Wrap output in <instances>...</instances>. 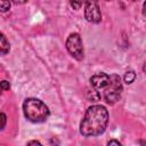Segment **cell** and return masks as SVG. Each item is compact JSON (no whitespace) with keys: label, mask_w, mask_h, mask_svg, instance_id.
Masks as SVG:
<instances>
[{"label":"cell","mask_w":146,"mask_h":146,"mask_svg":"<svg viewBox=\"0 0 146 146\" xmlns=\"http://www.w3.org/2000/svg\"><path fill=\"white\" fill-rule=\"evenodd\" d=\"M108 122V112L102 105L88 107L80 123V132L84 137H96L102 135Z\"/></svg>","instance_id":"6da1fadb"},{"label":"cell","mask_w":146,"mask_h":146,"mask_svg":"<svg viewBox=\"0 0 146 146\" xmlns=\"http://www.w3.org/2000/svg\"><path fill=\"white\" fill-rule=\"evenodd\" d=\"M23 112L25 117L33 123L44 122L50 114L48 106L36 98H26L23 103Z\"/></svg>","instance_id":"7a4b0ae2"},{"label":"cell","mask_w":146,"mask_h":146,"mask_svg":"<svg viewBox=\"0 0 146 146\" xmlns=\"http://www.w3.org/2000/svg\"><path fill=\"white\" fill-rule=\"evenodd\" d=\"M121 92H122L121 78L117 74H112L110 75V83L103 90V95H100V97H103L107 104H114L120 99Z\"/></svg>","instance_id":"3957f363"},{"label":"cell","mask_w":146,"mask_h":146,"mask_svg":"<svg viewBox=\"0 0 146 146\" xmlns=\"http://www.w3.org/2000/svg\"><path fill=\"white\" fill-rule=\"evenodd\" d=\"M66 49L78 60L83 59V44L79 33H71L66 40Z\"/></svg>","instance_id":"277c9868"},{"label":"cell","mask_w":146,"mask_h":146,"mask_svg":"<svg viewBox=\"0 0 146 146\" xmlns=\"http://www.w3.org/2000/svg\"><path fill=\"white\" fill-rule=\"evenodd\" d=\"M84 17L89 23H99L102 21V13L99 8L98 0H86L84 2Z\"/></svg>","instance_id":"5b68a950"},{"label":"cell","mask_w":146,"mask_h":146,"mask_svg":"<svg viewBox=\"0 0 146 146\" xmlns=\"http://www.w3.org/2000/svg\"><path fill=\"white\" fill-rule=\"evenodd\" d=\"M90 83H91L92 89H95L96 91L100 94V91H103L110 83V75L104 72L96 73L90 78Z\"/></svg>","instance_id":"8992f818"},{"label":"cell","mask_w":146,"mask_h":146,"mask_svg":"<svg viewBox=\"0 0 146 146\" xmlns=\"http://www.w3.org/2000/svg\"><path fill=\"white\" fill-rule=\"evenodd\" d=\"M10 50V44H9V41L8 39L5 36L3 33L0 32V56H3V55H7Z\"/></svg>","instance_id":"52a82bcc"},{"label":"cell","mask_w":146,"mask_h":146,"mask_svg":"<svg viewBox=\"0 0 146 146\" xmlns=\"http://www.w3.org/2000/svg\"><path fill=\"white\" fill-rule=\"evenodd\" d=\"M124 82L125 83H128V84H130V83H132L133 81H135V79H136V73L133 72V71H128L125 74H124Z\"/></svg>","instance_id":"ba28073f"},{"label":"cell","mask_w":146,"mask_h":146,"mask_svg":"<svg viewBox=\"0 0 146 146\" xmlns=\"http://www.w3.org/2000/svg\"><path fill=\"white\" fill-rule=\"evenodd\" d=\"M86 0H70V5L73 9L75 10H79L83 5H84Z\"/></svg>","instance_id":"9c48e42d"},{"label":"cell","mask_w":146,"mask_h":146,"mask_svg":"<svg viewBox=\"0 0 146 146\" xmlns=\"http://www.w3.org/2000/svg\"><path fill=\"white\" fill-rule=\"evenodd\" d=\"M10 9V1L9 0H0V11L6 13Z\"/></svg>","instance_id":"30bf717a"},{"label":"cell","mask_w":146,"mask_h":146,"mask_svg":"<svg viewBox=\"0 0 146 146\" xmlns=\"http://www.w3.org/2000/svg\"><path fill=\"white\" fill-rule=\"evenodd\" d=\"M7 123V116L5 113H0V131L6 127Z\"/></svg>","instance_id":"8fae6325"},{"label":"cell","mask_w":146,"mask_h":146,"mask_svg":"<svg viewBox=\"0 0 146 146\" xmlns=\"http://www.w3.org/2000/svg\"><path fill=\"white\" fill-rule=\"evenodd\" d=\"M0 89H2V90H9L10 89V83L8 81H6V80L1 81L0 82Z\"/></svg>","instance_id":"7c38bea8"},{"label":"cell","mask_w":146,"mask_h":146,"mask_svg":"<svg viewBox=\"0 0 146 146\" xmlns=\"http://www.w3.org/2000/svg\"><path fill=\"white\" fill-rule=\"evenodd\" d=\"M107 145H108V146H111V145H116V146H120V145H121V143H120L119 140H114V139H112V140H110V141L107 143Z\"/></svg>","instance_id":"4fadbf2b"},{"label":"cell","mask_w":146,"mask_h":146,"mask_svg":"<svg viewBox=\"0 0 146 146\" xmlns=\"http://www.w3.org/2000/svg\"><path fill=\"white\" fill-rule=\"evenodd\" d=\"M15 5H23V3H26L29 0H11Z\"/></svg>","instance_id":"5bb4252c"},{"label":"cell","mask_w":146,"mask_h":146,"mask_svg":"<svg viewBox=\"0 0 146 146\" xmlns=\"http://www.w3.org/2000/svg\"><path fill=\"white\" fill-rule=\"evenodd\" d=\"M27 145H41V143L38 141V140H31V141L27 143Z\"/></svg>","instance_id":"9a60e30c"},{"label":"cell","mask_w":146,"mask_h":146,"mask_svg":"<svg viewBox=\"0 0 146 146\" xmlns=\"http://www.w3.org/2000/svg\"><path fill=\"white\" fill-rule=\"evenodd\" d=\"M105 1H111V0H105Z\"/></svg>","instance_id":"2e32d148"}]
</instances>
